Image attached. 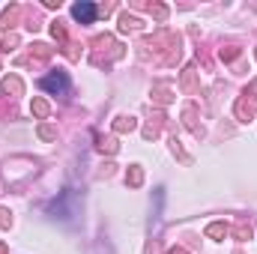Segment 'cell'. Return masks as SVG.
<instances>
[{
    "instance_id": "5",
    "label": "cell",
    "mask_w": 257,
    "mask_h": 254,
    "mask_svg": "<svg viewBox=\"0 0 257 254\" xmlns=\"http://www.w3.org/2000/svg\"><path fill=\"white\" fill-rule=\"evenodd\" d=\"M126 129H135V120H132V117H123V120H120V123H117V132H126Z\"/></svg>"
},
{
    "instance_id": "9",
    "label": "cell",
    "mask_w": 257,
    "mask_h": 254,
    "mask_svg": "<svg viewBox=\"0 0 257 254\" xmlns=\"http://www.w3.org/2000/svg\"><path fill=\"white\" fill-rule=\"evenodd\" d=\"M171 254H186V251H177V248H174V251H171Z\"/></svg>"
},
{
    "instance_id": "1",
    "label": "cell",
    "mask_w": 257,
    "mask_h": 254,
    "mask_svg": "<svg viewBox=\"0 0 257 254\" xmlns=\"http://www.w3.org/2000/svg\"><path fill=\"white\" fill-rule=\"evenodd\" d=\"M39 87L48 90V93H54V96H57V93H66V90H69V75H66L63 69H57V72L39 78Z\"/></svg>"
},
{
    "instance_id": "2",
    "label": "cell",
    "mask_w": 257,
    "mask_h": 254,
    "mask_svg": "<svg viewBox=\"0 0 257 254\" xmlns=\"http://www.w3.org/2000/svg\"><path fill=\"white\" fill-rule=\"evenodd\" d=\"M96 12H99V9H96L93 3H87V0H81V3L72 6V18L81 21V24H93V21H96Z\"/></svg>"
},
{
    "instance_id": "3",
    "label": "cell",
    "mask_w": 257,
    "mask_h": 254,
    "mask_svg": "<svg viewBox=\"0 0 257 254\" xmlns=\"http://www.w3.org/2000/svg\"><path fill=\"white\" fill-rule=\"evenodd\" d=\"M206 233H209V236H224V233H227V227H224V224H209V227H206Z\"/></svg>"
},
{
    "instance_id": "8",
    "label": "cell",
    "mask_w": 257,
    "mask_h": 254,
    "mask_svg": "<svg viewBox=\"0 0 257 254\" xmlns=\"http://www.w3.org/2000/svg\"><path fill=\"white\" fill-rule=\"evenodd\" d=\"M51 33L57 36V39H63L66 33H63V27H60V21H54V27H51Z\"/></svg>"
},
{
    "instance_id": "4",
    "label": "cell",
    "mask_w": 257,
    "mask_h": 254,
    "mask_svg": "<svg viewBox=\"0 0 257 254\" xmlns=\"http://www.w3.org/2000/svg\"><path fill=\"white\" fill-rule=\"evenodd\" d=\"M3 87H6V90H12V93H21V84H18V78H6V81H3Z\"/></svg>"
},
{
    "instance_id": "7",
    "label": "cell",
    "mask_w": 257,
    "mask_h": 254,
    "mask_svg": "<svg viewBox=\"0 0 257 254\" xmlns=\"http://www.w3.org/2000/svg\"><path fill=\"white\" fill-rule=\"evenodd\" d=\"M141 177H144V174H141V168H132V177H128V183H132V186H138V183H141Z\"/></svg>"
},
{
    "instance_id": "6",
    "label": "cell",
    "mask_w": 257,
    "mask_h": 254,
    "mask_svg": "<svg viewBox=\"0 0 257 254\" xmlns=\"http://www.w3.org/2000/svg\"><path fill=\"white\" fill-rule=\"evenodd\" d=\"M33 111H36L39 117H45V114H48V105H45V102H33Z\"/></svg>"
}]
</instances>
